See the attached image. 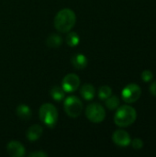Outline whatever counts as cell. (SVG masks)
<instances>
[{
	"label": "cell",
	"instance_id": "6da1fadb",
	"mask_svg": "<svg viewBox=\"0 0 156 157\" xmlns=\"http://www.w3.org/2000/svg\"><path fill=\"white\" fill-rule=\"evenodd\" d=\"M76 22V15L71 8H63L55 16L53 24L55 29L62 32L67 33L74 27Z\"/></svg>",
	"mask_w": 156,
	"mask_h": 157
},
{
	"label": "cell",
	"instance_id": "7a4b0ae2",
	"mask_svg": "<svg viewBox=\"0 0 156 157\" xmlns=\"http://www.w3.org/2000/svg\"><path fill=\"white\" fill-rule=\"evenodd\" d=\"M137 118L136 110L128 105L119 107L114 116V122L119 127H128L131 125Z\"/></svg>",
	"mask_w": 156,
	"mask_h": 157
},
{
	"label": "cell",
	"instance_id": "3957f363",
	"mask_svg": "<svg viewBox=\"0 0 156 157\" xmlns=\"http://www.w3.org/2000/svg\"><path fill=\"white\" fill-rule=\"evenodd\" d=\"M40 120L48 128H54L58 121V110L51 103H44L40 106L39 111Z\"/></svg>",
	"mask_w": 156,
	"mask_h": 157
},
{
	"label": "cell",
	"instance_id": "277c9868",
	"mask_svg": "<svg viewBox=\"0 0 156 157\" xmlns=\"http://www.w3.org/2000/svg\"><path fill=\"white\" fill-rule=\"evenodd\" d=\"M63 109L65 113L70 118H77L83 111L82 100L75 96H70L64 99Z\"/></svg>",
	"mask_w": 156,
	"mask_h": 157
},
{
	"label": "cell",
	"instance_id": "5b68a950",
	"mask_svg": "<svg viewBox=\"0 0 156 157\" xmlns=\"http://www.w3.org/2000/svg\"><path fill=\"white\" fill-rule=\"evenodd\" d=\"M86 116L93 123H100L106 118V111L102 105L92 103L86 109Z\"/></svg>",
	"mask_w": 156,
	"mask_h": 157
},
{
	"label": "cell",
	"instance_id": "8992f818",
	"mask_svg": "<svg viewBox=\"0 0 156 157\" xmlns=\"http://www.w3.org/2000/svg\"><path fill=\"white\" fill-rule=\"evenodd\" d=\"M142 95L141 87L136 84H130L125 86L121 92L122 98L125 102L133 103L137 101Z\"/></svg>",
	"mask_w": 156,
	"mask_h": 157
},
{
	"label": "cell",
	"instance_id": "52a82bcc",
	"mask_svg": "<svg viewBox=\"0 0 156 157\" xmlns=\"http://www.w3.org/2000/svg\"><path fill=\"white\" fill-rule=\"evenodd\" d=\"M80 86V78L76 74L66 75L62 81V87L65 93H72L78 89Z\"/></svg>",
	"mask_w": 156,
	"mask_h": 157
},
{
	"label": "cell",
	"instance_id": "ba28073f",
	"mask_svg": "<svg viewBox=\"0 0 156 157\" xmlns=\"http://www.w3.org/2000/svg\"><path fill=\"white\" fill-rule=\"evenodd\" d=\"M6 151L11 157H22L25 155V147L18 141H11L6 145Z\"/></svg>",
	"mask_w": 156,
	"mask_h": 157
},
{
	"label": "cell",
	"instance_id": "9c48e42d",
	"mask_svg": "<svg viewBox=\"0 0 156 157\" xmlns=\"http://www.w3.org/2000/svg\"><path fill=\"white\" fill-rule=\"evenodd\" d=\"M112 140L115 144L121 146V147H126V146L130 145V144L131 142L130 134L124 130L116 131L112 135Z\"/></svg>",
	"mask_w": 156,
	"mask_h": 157
},
{
	"label": "cell",
	"instance_id": "30bf717a",
	"mask_svg": "<svg viewBox=\"0 0 156 157\" xmlns=\"http://www.w3.org/2000/svg\"><path fill=\"white\" fill-rule=\"evenodd\" d=\"M42 133H43V128L40 125L34 124L28 129L26 136L29 142H35L41 137Z\"/></svg>",
	"mask_w": 156,
	"mask_h": 157
},
{
	"label": "cell",
	"instance_id": "8fae6325",
	"mask_svg": "<svg viewBox=\"0 0 156 157\" xmlns=\"http://www.w3.org/2000/svg\"><path fill=\"white\" fill-rule=\"evenodd\" d=\"M72 64L74 68H76L77 70H82L85 69L87 66L88 63V60L86 58V56L83 53H76L74 54L72 59H71Z\"/></svg>",
	"mask_w": 156,
	"mask_h": 157
},
{
	"label": "cell",
	"instance_id": "7c38bea8",
	"mask_svg": "<svg viewBox=\"0 0 156 157\" xmlns=\"http://www.w3.org/2000/svg\"><path fill=\"white\" fill-rule=\"evenodd\" d=\"M80 95L86 100H92L96 96V89L91 84H85L80 88Z\"/></svg>",
	"mask_w": 156,
	"mask_h": 157
},
{
	"label": "cell",
	"instance_id": "4fadbf2b",
	"mask_svg": "<svg viewBox=\"0 0 156 157\" xmlns=\"http://www.w3.org/2000/svg\"><path fill=\"white\" fill-rule=\"evenodd\" d=\"M16 113L17 117L23 121H28L31 117V109L26 104H20L16 109Z\"/></svg>",
	"mask_w": 156,
	"mask_h": 157
},
{
	"label": "cell",
	"instance_id": "5bb4252c",
	"mask_svg": "<svg viewBox=\"0 0 156 157\" xmlns=\"http://www.w3.org/2000/svg\"><path fill=\"white\" fill-rule=\"evenodd\" d=\"M63 43V38L58 34H51L46 39V44L50 48H58Z\"/></svg>",
	"mask_w": 156,
	"mask_h": 157
},
{
	"label": "cell",
	"instance_id": "9a60e30c",
	"mask_svg": "<svg viewBox=\"0 0 156 157\" xmlns=\"http://www.w3.org/2000/svg\"><path fill=\"white\" fill-rule=\"evenodd\" d=\"M50 94H51V97L52 98V99L57 102L62 101L65 98V91L63 89L62 86H53L51 89Z\"/></svg>",
	"mask_w": 156,
	"mask_h": 157
},
{
	"label": "cell",
	"instance_id": "2e32d148",
	"mask_svg": "<svg viewBox=\"0 0 156 157\" xmlns=\"http://www.w3.org/2000/svg\"><path fill=\"white\" fill-rule=\"evenodd\" d=\"M65 40H66L67 45L70 46V47H75L80 42V37H79V35L76 32L71 31V30L67 33V36H66V39Z\"/></svg>",
	"mask_w": 156,
	"mask_h": 157
},
{
	"label": "cell",
	"instance_id": "e0dca14e",
	"mask_svg": "<svg viewBox=\"0 0 156 157\" xmlns=\"http://www.w3.org/2000/svg\"><path fill=\"white\" fill-rule=\"evenodd\" d=\"M106 106L108 109H117L120 107V99L117 96H110L106 99Z\"/></svg>",
	"mask_w": 156,
	"mask_h": 157
},
{
	"label": "cell",
	"instance_id": "ac0fdd59",
	"mask_svg": "<svg viewBox=\"0 0 156 157\" xmlns=\"http://www.w3.org/2000/svg\"><path fill=\"white\" fill-rule=\"evenodd\" d=\"M112 95V89L108 86H103L98 90V98L102 100H106Z\"/></svg>",
	"mask_w": 156,
	"mask_h": 157
},
{
	"label": "cell",
	"instance_id": "d6986e66",
	"mask_svg": "<svg viewBox=\"0 0 156 157\" xmlns=\"http://www.w3.org/2000/svg\"><path fill=\"white\" fill-rule=\"evenodd\" d=\"M131 144L135 150H140L143 146V143L141 139H134L132 142H131Z\"/></svg>",
	"mask_w": 156,
	"mask_h": 157
},
{
	"label": "cell",
	"instance_id": "ffe728a7",
	"mask_svg": "<svg viewBox=\"0 0 156 157\" xmlns=\"http://www.w3.org/2000/svg\"><path fill=\"white\" fill-rule=\"evenodd\" d=\"M153 78V73L149 70H145L142 74V79L145 82H149Z\"/></svg>",
	"mask_w": 156,
	"mask_h": 157
},
{
	"label": "cell",
	"instance_id": "44dd1931",
	"mask_svg": "<svg viewBox=\"0 0 156 157\" xmlns=\"http://www.w3.org/2000/svg\"><path fill=\"white\" fill-rule=\"evenodd\" d=\"M48 154H46L45 152L42 151H39V152H32L29 154V157H47Z\"/></svg>",
	"mask_w": 156,
	"mask_h": 157
},
{
	"label": "cell",
	"instance_id": "7402d4cb",
	"mask_svg": "<svg viewBox=\"0 0 156 157\" xmlns=\"http://www.w3.org/2000/svg\"><path fill=\"white\" fill-rule=\"evenodd\" d=\"M150 91H151V93L156 97V81L155 82H154L152 85H151V86H150Z\"/></svg>",
	"mask_w": 156,
	"mask_h": 157
}]
</instances>
